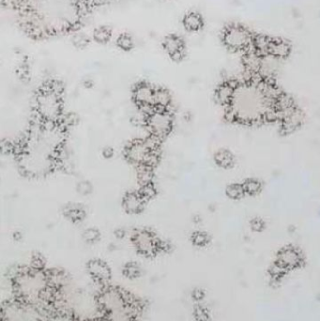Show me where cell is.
I'll return each instance as SVG.
<instances>
[{
    "label": "cell",
    "instance_id": "obj_1",
    "mask_svg": "<svg viewBox=\"0 0 320 321\" xmlns=\"http://www.w3.org/2000/svg\"><path fill=\"white\" fill-rule=\"evenodd\" d=\"M18 29L33 42L70 36L84 28L93 14L77 0H1Z\"/></svg>",
    "mask_w": 320,
    "mask_h": 321
},
{
    "label": "cell",
    "instance_id": "obj_2",
    "mask_svg": "<svg viewBox=\"0 0 320 321\" xmlns=\"http://www.w3.org/2000/svg\"><path fill=\"white\" fill-rule=\"evenodd\" d=\"M274 108V101L266 94L263 80H248L237 83L234 96L226 107L229 120L244 124L265 121V117Z\"/></svg>",
    "mask_w": 320,
    "mask_h": 321
},
{
    "label": "cell",
    "instance_id": "obj_3",
    "mask_svg": "<svg viewBox=\"0 0 320 321\" xmlns=\"http://www.w3.org/2000/svg\"><path fill=\"white\" fill-rule=\"evenodd\" d=\"M66 85L58 77H48L33 91L32 116L43 121H59L64 112Z\"/></svg>",
    "mask_w": 320,
    "mask_h": 321
},
{
    "label": "cell",
    "instance_id": "obj_4",
    "mask_svg": "<svg viewBox=\"0 0 320 321\" xmlns=\"http://www.w3.org/2000/svg\"><path fill=\"white\" fill-rule=\"evenodd\" d=\"M143 125L151 135L163 140L173 129L174 112L172 108L154 107L143 113Z\"/></svg>",
    "mask_w": 320,
    "mask_h": 321
},
{
    "label": "cell",
    "instance_id": "obj_5",
    "mask_svg": "<svg viewBox=\"0 0 320 321\" xmlns=\"http://www.w3.org/2000/svg\"><path fill=\"white\" fill-rule=\"evenodd\" d=\"M157 84L140 79L131 89V98L138 110L143 114L155 107Z\"/></svg>",
    "mask_w": 320,
    "mask_h": 321
},
{
    "label": "cell",
    "instance_id": "obj_6",
    "mask_svg": "<svg viewBox=\"0 0 320 321\" xmlns=\"http://www.w3.org/2000/svg\"><path fill=\"white\" fill-rule=\"evenodd\" d=\"M253 35L240 25H230L222 32L223 44L232 51H242L251 48Z\"/></svg>",
    "mask_w": 320,
    "mask_h": 321
},
{
    "label": "cell",
    "instance_id": "obj_7",
    "mask_svg": "<svg viewBox=\"0 0 320 321\" xmlns=\"http://www.w3.org/2000/svg\"><path fill=\"white\" fill-rule=\"evenodd\" d=\"M161 46L168 58L175 63L183 62L187 56L186 43L178 33L171 32L167 34L162 40Z\"/></svg>",
    "mask_w": 320,
    "mask_h": 321
},
{
    "label": "cell",
    "instance_id": "obj_8",
    "mask_svg": "<svg viewBox=\"0 0 320 321\" xmlns=\"http://www.w3.org/2000/svg\"><path fill=\"white\" fill-rule=\"evenodd\" d=\"M276 263L279 264L285 270H289L301 265L302 256L297 249L288 247L282 249L279 252Z\"/></svg>",
    "mask_w": 320,
    "mask_h": 321
},
{
    "label": "cell",
    "instance_id": "obj_9",
    "mask_svg": "<svg viewBox=\"0 0 320 321\" xmlns=\"http://www.w3.org/2000/svg\"><path fill=\"white\" fill-rule=\"evenodd\" d=\"M132 241H134L139 251L147 256L155 254L157 247L159 246L152 234L147 231H142L136 233L132 237Z\"/></svg>",
    "mask_w": 320,
    "mask_h": 321
},
{
    "label": "cell",
    "instance_id": "obj_10",
    "mask_svg": "<svg viewBox=\"0 0 320 321\" xmlns=\"http://www.w3.org/2000/svg\"><path fill=\"white\" fill-rule=\"evenodd\" d=\"M87 269L92 278L100 284H106L111 279V269L108 267L106 263L98 260L93 259L87 264Z\"/></svg>",
    "mask_w": 320,
    "mask_h": 321
},
{
    "label": "cell",
    "instance_id": "obj_11",
    "mask_svg": "<svg viewBox=\"0 0 320 321\" xmlns=\"http://www.w3.org/2000/svg\"><path fill=\"white\" fill-rule=\"evenodd\" d=\"M236 85H237L236 82H233L230 80H227V81L220 83L214 91L215 101L219 105L227 107L232 101Z\"/></svg>",
    "mask_w": 320,
    "mask_h": 321
},
{
    "label": "cell",
    "instance_id": "obj_12",
    "mask_svg": "<svg viewBox=\"0 0 320 321\" xmlns=\"http://www.w3.org/2000/svg\"><path fill=\"white\" fill-rule=\"evenodd\" d=\"M183 29L187 32H198L204 28V18L196 11H189L182 18Z\"/></svg>",
    "mask_w": 320,
    "mask_h": 321
},
{
    "label": "cell",
    "instance_id": "obj_13",
    "mask_svg": "<svg viewBox=\"0 0 320 321\" xmlns=\"http://www.w3.org/2000/svg\"><path fill=\"white\" fill-rule=\"evenodd\" d=\"M302 121H303L302 112L297 107H295L281 121L282 130L284 133H291L296 130L301 125Z\"/></svg>",
    "mask_w": 320,
    "mask_h": 321
},
{
    "label": "cell",
    "instance_id": "obj_14",
    "mask_svg": "<svg viewBox=\"0 0 320 321\" xmlns=\"http://www.w3.org/2000/svg\"><path fill=\"white\" fill-rule=\"evenodd\" d=\"M145 202L139 192H129L124 197L123 206L128 213L136 214L143 210Z\"/></svg>",
    "mask_w": 320,
    "mask_h": 321
},
{
    "label": "cell",
    "instance_id": "obj_15",
    "mask_svg": "<svg viewBox=\"0 0 320 321\" xmlns=\"http://www.w3.org/2000/svg\"><path fill=\"white\" fill-rule=\"evenodd\" d=\"M291 52V45L287 42L280 39H271L268 56L274 58H285L289 56Z\"/></svg>",
    "mask_w": 320,
    "mask_h": 321
},
{
    "label": "cell",
    "instance_id": "obj_16",
    "mask_svg": "<svg viewBox=\"0 0 320 321\" xmlns=\"http://www.w3.org/2000/svg\"><path fill=\"white\" fill-rule=\"evenodd\" d=\"M262 58L263 57H261L252 48L247 49L243 57L245 68L249 73H258L262 68Z\"/></svg>",
    "mask_w": 320,
    "mask_h": 321
},
{
    "label": "cell",
    "instance_id": "obj_17",
    "mask_svg": "<svg viewBox=\"0 0 320 321\" xmlns=\"http://www.w3.org/2000/svg\"><path fill=\"white\" fill-rule=\"evenodd\" d=\"M155 107H164V108L173 107V96L168 88L157 84Z\"/></svg>",
    "mask_w": 320,
    "mask_h": 321
},
{
    "label": "cell",
    "instance_id": "obj_18",
    "mask_svg": "<svg viewBox=\"0 0 320 321\" xmlns=\"http://www.w3.org/2000/svg\"><path fill=\"white\" fill-rule=\"evenodd\" d=\"M92 39L95 44L106 45L113 38V29L108 25H100L93 29Z\"/></svg>",
    "mask_w": 320,
    "mask_h": 321
},
{
    "label": "cell",
    "instance_id": "obj_19",
    "mask_svg": "<svg viewBox=\"0 0 320 321\" xmlns=\"http://www.w3.org/2000/svg\"><path fill=\"white\" fill-rule=\"evenodd\" d=\"M92 41V36L83 32L82 30H78L70 35V43L73 45V47L78 50H84L89 47Z\"/></svg>",
    "mask_w": 320,
    "mask_h": 321
},
{
    "label": "cell",
    "instance_id": "obj_20",
    "mask_svg": "<svg viewBox=\"0 0 320 321\" xmlns=\"http://www.w3.org/2000/svg\"><path fill=\"white\" fill-rule=\"evenodd\" d=\"M271 39L264 35H256L253 37V42L251 48L258 53L261 57L268 56V49L270 45Z\"/></svg>",
    "mask_w": 320,
    "mask_h": 321
},
{
    "label": "cell",
    "instance_id": "obj_21",
    "mask_svg": "<svg viewBox=\"0 0 320 321\" xmlns=\"http://www.w3.org/2000/svg\"><path fill=\"white\" fill-rule=\"evenodd\" d=\"M16 76L23 83H29L31 79V66L29 58L24 57L16 66Z\"/></svg>",
    "mask_w": 320,
    "mask_h": 321
},
{
    "label": "cell",
    "instance_id": "obj_22",
    "mask_svg": "<svg viewBox=\"0 0 320 321\" xmlns=\"http://www.w3.org/2000/svg\"><path fill=\"white\" fill-rule=\"evenodd\" d=\"M115 44L124 52H131L135 48V40L131 33L124 31L117 36Z\"/></svg>",
    "mask_w": 320,
    "mask_h": 321
},
{
    "label": "cell",
    "instance_id": "obj_23",
    "mask_svg": "<svg viewBox=\"0 0 320 321\" xmlns=\"http://www.w3.org/2000/svg\"><path fill=\"white\" fill-rule=\"evenodd\" d=\"M214 161L219 167L223 169H229L234 165V158L232 154L227 150L218 151L214 155Z\"/></svg>",
    "mask_w": 320,
    "mask_h": 321
},
{
    "label": "cell",
    "instance_id": "obj_24",
    "mask_svg": "<svg viewBox=\"0 0 320 321\" xmlns=\"http://www.w3.org/2000/svg\"><path fill=\"white\" fill-rule=\"evenodd\" d=\"M80 2L89 12L94 15V13L98 12L99 10L106 8L108 6L112 5L115 0H77Z\"/></svg>",
    "mask_w": 320,
    "mask_h": 321
},
{
    "label": "cell",
    "instance_id": "obj_25",
    "mask_svg": "<svg viewBox=\"0 0 320 321\" xmlns=\"http://www.w3.org/2000/svg\"><path fill=\"white\" fill-rule=\"evenodd\" d=\"M153 174L151 167L141 165V169L138 171V180L141 185L151 183L152 181Z\"/></svg>",
    "mask_w": 320,
    "mask_h": 321
},
{
    "label": "cell",
    "instance_id": "obj_26",
    "mask_svg": "<svg viewBox=\"0 0 320 321\" xmlns=\"http://www.w3.org/2000/svg\"><path fill=\"white\" fill-rule=\"evenodd\" d=\"M226 193L230 199H233V200H239L245 194L243 184L242 185H239V184L229 185L226 190Z\"/></svg>",
    "mask_w": 320,
    "mask_h": 321
},
{
    "label": "cell",
    "instance_id": "obj_27",
    "mask_svg": "<svg viewBox=\"0 0 320 321\" xmlns=\"http://www.w3.org/2000/svg\"><path fill=\"white\" fill-rule=\"evenodd\" d=\"M245 192L248 195H255L258 194L262 190V184L258 180L255 179H248L243 184Z\"/></svg>",
    "mask_w": 320,
    "mask_h": 321
},
{
    "label": "cell",
    "instance_id": "obj_28",
    "mask_svg": "<svg viewBox=\"0 0 320 321\" xmlns=\"http://www.w3.org/2000/svg\"><path fill=\"white\" fill-rule=\"evenodd\" d=\"M138 192L145 201H148L156 195V189L153 186L152 183L151 182L148 184L141 185V188Z\"/></svg>",
    "mask_w": 320,
    "mask_h": 321
},
{
    "label": "cell",
    "instance_id": "obj_29",
    "mask_svg": "<svg viewBox=\"0 0 320 321\" xmlns=\"http://www.w3.org/2000/svg\"><path fill=\"white\" fill-rule=\"evenodd\" d=\"M140 273H141L140 268L135 263H128L124 268V274L128 278L133 279L139 277Z\"/></svg>",
    "mask_w": 320,
    "mask_h": 321
},
{
    "label": "cell",
    "instance_id": "obj_30",
    "mask_svg": "<svg viewBox=\"0 0 320 321\" xmlns=\"http://www.w3.org/2000/svg\"><path fill=\"white\" fill-rule=\"evenodd\" d=\"M65 215L72 221H80L85 217L84 211L80 208H70L65 212Z\"/></svg>",
    "mask_w": 320,
    "mask_h": 321
},
{
    "label": "cell",
    "instance_id": "obj_31",
    "mask_svg": "<svg viewBox=\"0 0 320 321\" xmlns=\"http://www.w3.org/2000/svg\"><path fill=\"white\" fill-rule=\"evenodd\" d=\"M82 237L87 243H94L99 239L100 233L98 232V230L94 228H89L84 231Z\"/></svg>",
    "mask_w": 320,
    "mask_h": 321
},
{
    "label": "cell",
    "instance_id": "obj_32",
    "mask_svg": "<svg viewBox=\"0 0 320 321\" xmlns=\"http://www.w3.org/2000/svg\"><path fill=\"white\" fill-rule=\"evenodd\" d=\"M209 240V235L203 232H196L192 235V241L197 246H205L206 244H208Z\"/></svg>",
    "mask_w": 320,
    "mask_h": 321
},
{
    "label": "cell",
    "instance_id": "obj_33",
    "mask_svg": "<svg viewBox=\"0 0 320 321\" xmlns=\"http://www.w3.org/2000/svg\"><path fill=\"white\" fill-rule=\"evenodd\" d=\"M31 264H32V268L36 270H40L44 268L45 266V261H44V258L40 255H34L33 258H32V261H31Z\"/></svg>",
    "mask_w": 320,
    "mask_h": 321
},
{
    "label": "cell",
    "instance_id": "obj_34",
    "mask_svg": "<svg viewBox=\"0 0 320 321\" xmlns=\"http://www.w3.org/2000/svg\"><path fill=\"white\" fill-rule=\"evenodd\" d=\"M77 191L83 195L89 194L92 191V186L88 182H81L77 185Z\"/></svg>",
    "mask_w": 320,
    "mask_h": 321
},
{
    "label": "cell",
    "instance_id": "obj_35",
    "mask_svg": "<svg viewBox=\"0 0 320 321\" xmlns=\"http://www.w3.org/2000/svg\"><path fill=\"white\" fill-rule=\"evenodd\" d=\"M251 228L254 231H260L264 228V222L261 219H255L251 221Z\"/></svg>",
    "mask_w": 320,
    "mask_h": 321
},
{
    "label": "cell",
    "instance_id": "obj_36",
    "mask_svg": "<svg viewBox=\"0 0 320 321\" xmlns=\"http://www.w3.org/2000/svg\"><path fill=\"white\" fill-rule=\"evenodd\" d=\"M113 150L112 149V148H105L104 150H103V152H102V154H103V156L106 158V159H110V158H112L113 156Z\"/></svg>",
    "mask_w": 320,
    "mask_h": 321
}]
</instances>
